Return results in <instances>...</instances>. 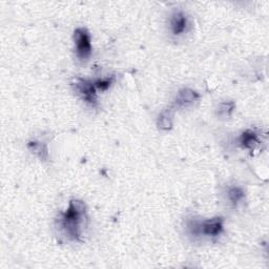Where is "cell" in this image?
<instances>
[{
	"label": "cell",
	"instance_id": "cell-1",
	"mask_svg": "<svg viewBox=\"0 0 269 269\" xmlns=\"http://www.w3.org/2000/svg\"><path fill=\"white\" fill-rule=\"evenodd\" d=\"M86 211L85 206L81 201L72 200L67 209L59 217L58 222L60 228L70 240L78 241L85 226Z\"/></svg>",
	"mask_w": 269,
	"mask_h": 269
},
{
	"label": "cell",
	"instance_id": "cell-2",
	"mask_svg": "<svg viewBox=\"0 0 269 269\" xmlns=\"http://www.w3.org/2000/svg\"><path fill=\"white\" fill-rule=\"evenodd\" d=\"M188 228L190 233L195 236L201 235L207 236L219 235L223 230V220L222 218H214L208 220H191L188 223Z\"/></svg>",
	"mask_w": 269,
	"mask_h": 269
},
{
	"label": "cell",
	"instance_id": "cell-3",
	"mask_svg": "<svg viewBox=\"0 0 269 269\" xmlns=\"http://www.w3.org/2000/svg\"><path fill=\"white\" fill-rule=\"evenodd\" d=\"M74 41L77 55L80 59H86L92 53L91 37L86 29L78 28L74 33Z\"/></svg>",
	"mask_w": 269,
	"mask_h": 269
},
{
	"label": "cell",
	"instance_id": "cell-4",
	"mask_svg": "<svg viewBox=\"0 0 269 269\" xmlns=\"http://www.w3.org/2000/svg\"><path fill=\"white\" fill-rule=\"evenodd\" d=\"M75 86L77 92H78L83 100H85L91 104L96 103V101H97V99H96V91H97V88H96L94 82L79 78L77 79Z\"/></svg>",
	"mask_w": 269,
	"mask_h": 269
},
{
	"label": "cell",
	"instance_id": "cell-5",
	"mask_svg": "<svg viewBox=\"0 0 269 269\" xmlns=\"http://www.w3.org/2000/svg\"><path fill=\"white\" fill-rule=\"evenodd\" d=\"M188 27L187 17L182 12H176L170 18V29L174 35H181Z\"/></svg>",
	"mask_w": 269,
	"mask_h": 269
},
{
	"label": "cell",
	"instance_id": "cell-6",
	"mask_svg": "<svg viewBox=\"0 0 269 269\" xmlns=\"http://www.w3.org/2000/svg\"><path fill=\"white\" fill-rule=\"evenodd\" d=\"M199 100V95L190 88H183L178 93L176 104L178 107H186Z\"/></svg>",
	"mask_w": 269,
	"mask_h": 269
},
{
	"label": "cell",
	"instance_id": "cell-7",
	"mask_svg": "<svg viewBox=\"0 0 269 269\" xmlns=\"http://www.w3.org/2000/svg\"><path fill=\"white\" fill-rule=\"evenodd\" d=\"M258 134L252 131H246L241 134L240 143L246 149H253L254 145L258 144Z\"/></svg>",
	"mask_w": 269,
	"mask_h": 269
},
{
	"label": "cell",
	"instance_id": "cell-8",
	"mask_svg": "<svg viewBox=\"0 0 269 269\" xmlns=\"http://www.w3.org/2000/svg\"><path fill=\"white\" fill-rule=\"evenodd\" d=\"M28 147L32 152H35L36 155L39 156L41 159H43V160L48 159L49 152H48V147L46 144L38 142V141L34 140V141H31V142H29Z\"/></svg>",
	"mask_w": 269,
	"mask_h": 269
},
{
	"label": "cell",
	"instance_id": "cell-9",
	"mask_svg": "<svg viewBox=\"0 0 269 269\" xmlns=\"http://www.w3.org/2000/svg\"><path fill=\"white\" fill-rule=\"evenodd\" d=\"M228 199L233 204H239L243 199H244V191L240 187H232L228 190Z\"/></svg>",
	"mask_w": 269,
	"mask_h": 269
},
{
	"label": "cell",
	"instance_id": "cell-10",
	"mask_svg": "<svg viewBox=\"0 0 269 269\" xmlns=\"http://www.w3.org/2000/svg\"><path fill=\"white\" fill-rule=\"evenodd\" d=\"M158 125L161 130H169L172 126V118L171 114L169 112H163L159 116L158 119Z\"/></svg>",
	"mask_w": 269,
	"mask_h": 269
},
{
	"label": "cell",
	"instance_id": "cell-11",
	"mask_svg": "<svg viewBox=\"0 0 269 269\" xmlns=\"http://www.w3.org/2000/svg\"><path fill=\"white\" fill-rule=\"evenodd\" d=\"M235 104L233 102H224V103H221L220 107H219V115L221 117H229L230 114L234 111Z\"/></svg>",
	"mask_w": 269,
	"mask_h": 269
},
{
	"label": "cell",
	"instance_id": "cell-12",
	"mask_svg": "<svg viewBox=\"0 0 269 269\" xmlns=\"http://www.w3.org/2000/svg\"><path fill=\"white\" fill-rule=\"evenodd\" d=\"M114 77L112 78H102V79H97L94 84L97 89H101V91H106V89L111 86V84L113 83Z\"/></svg>",
	"mask_w": 269,
	"mask_h": 269
}]
</instances>
